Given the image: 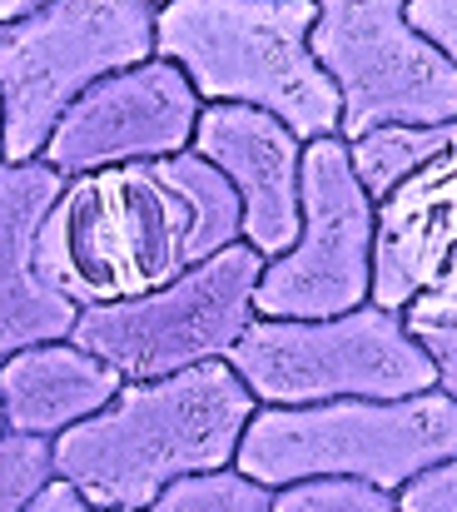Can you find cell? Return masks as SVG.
<instances>
[{
  "label": "cell",
  "mask_w": 457,
  "mask_h": 512,
  "mask_svg": "<svg viewBox=\"0 0 457 512\" xmlns=\"http://www.w3.org/2000/svg\"><path fill=\"white\" fill-rule=\"evenodd\" d=\"M244 239L239 189L204 155L75 174L40 229V264L80 309L174 284Z\"/></svg>",
  "instance_id": "cell-1"
},
{
  "label": "cell",
  "mask_w": 457,
  "mask_h": 512,
  "mask_svg": "<svg viewBox=\"0 0 457 512\" xmlns=\"http://www.w3.org/2000/svg\"><path fill=\"white\" fill-rule=\"evenodd\" d=\"M254 413L259 398L229 358L164 378H130L110 408L50 443L55 478L75 483L100 512L145 508L179 478L234 468Z\"/></svg>",
  "instance_id": "cell-2"
},
{
  "label": "cell",
  "mask_w": 457,
  "mask_h": 512,
  "mask_svg": "<svg viewBox=\"0 0 457 512\" xmlns=\"http://www.w3.org/2000/svg\"><path fill=\"white\" fill-rule=\"evenodd\" d=\"M318 0H159L154 55L204 105H259L308 140L343 130V100L313 55Z\"/></svg>",
  "instance_id": "cell-3"
},
{
  "label": "cell",
  "mask_w": 457,
  "mask_h": 512,
  "mask_svg": "<svg viewBox=\"0 0 457 512\" xmlns=\"http://www.w3.org/2000/svg\"><path fill=\"white\" fill-rule=\"evenodd\" d=\"M448 458H457V403L428 388L413 398H333L304 408L259 403L234 468L269 493L308 478H358L398 493Z\"/></svg>",
  "instance_id": "cell-4"
},
{
  "label": "cell",
  "mask_w": 457,
  "mask_h": 512,
  "mask_svg": "<svg viewBox=\"0 0 457 512\" xmlns=\"http://www.w3.org/2000/svg\"><path fill=\"white\" fill-rule=\"evenodd\" d=\"M154 0H45L0 25V160H40L65 110L154 55Z\"/></svg>",
  "instance_id": "cell-5"
},
{
  "label": "cell",
  "mask_w": 457,
  "mask_h": 512,
  "mask_svg": "<svg viewBox=\"0 0 457 512\" xmlns=\"http://www.w3.org/2000/svg\"><path fill=\"white\" fill-rule=\"evenodd\" d=\"M229 363L259 403L304 408L333 398H413L438 388L433 358L403 314L378 304L333 319H254Z\"/></svg>",
  "instance_id": "cell-6"
},
{
  "label": "cell",
  "mask_w": 457,
  "mask_h": 512,
  "mask_svg": "<svg viewBox=\"0 0 457 512\" xmlns=\"http://www.w3.org/2000/svg\"><path fill=\"white\" fill-rule=\"evenodd\" d=\"M264 264L269 259L239 239L164 289L80 309L70 339L105 358L110 368H120L125 378H164L194 363L229 358L244 329L259 319L254 294Z\"/></svg>",
  "instance_id": "cell-7"
},
{
  "label": "cell",
  "mask_w": 457,
  "mask_h": 512,
  "mask_svg": "<svg viewBox=\"0 0 457 512\" xmlns=\"http://www.w3.org/2000/svg\"><path fill=\"white\" fill-rule=\"evenodd\" d=\"M373 199V299L403 314L457 249V120L383 125L348 140Z\"/></svg>",
  "instance_id": "cell-8"
},
{
  "label": "cell",
  "mask_w": 457,
  "mask_h": 512,
  "mask_svg": "<svg viewBox=\"0 0 457 512\" xmlns=\"http://www.w3.org/2000/svg\"><path fill=\"white\" fill-rule=\"evenodd\" d=\"M313 55L338 85L343 140L457 120V60L408 20V0H318Z\"/></svg>",
  "instance_id": "cell-9"
},
{
  "label": "cell",
  "mask_w": 457,
  "mask_h": 512,
  "mask_svg": "<svg viewBox=\"0 0 457 512\" xmlns=\"http://www.w3.org/2000/svg\"><path fill=\"white\" fill-rule=\"evenodd\" d=\"M373 299V199L353 170L348 140L304 145V229L289 254L264 264V319H333Z\"/></svg>",
  "instance_id": "cell-10"
},
{
  "label": "cell",
  "mask_w": 457,
  "mask_h": 512,
  "mask_svg": "<svg viewBox=\"0 0 457 512\" xmlns=\"http://www.w3.org/2000/svg\"><path fill=\"white\" fill-rule=\"evenodd\" d=\"M199 115H204V100L194 80L174 60L150 55L90 85L65 110L40 160L55 165L65 179H75V174L135 165V160L184 155L194 145Z\"/></svg>",
  "instance_id": "cell-11"
},
{
  "label": "cell",
  "mask_w": 457,
  "mask_h": 512,
  "mask_svg": "<svg viewBox=\"0 0 457 512\" xmlns=\"http://www.w3.org/2000/svg\"><path fill=\"white\" fill-rule=\"evenodd\" d=\"M194 155L239 189L244 244L264 259L294 249L304 229V135L259 105H204L194 130Z\"/></svg>",
  "instance_id": "cell-12"
},
{
  "label": "cell",
  "mask_w": 457,
  "mask_h": 512,
  "mask_svg": "<svg viewBox=\"0 0 457 512\" xmlns=\"http://www.w3.org/2000/svg\"><path fill=\"white\" fill-rule=\"evenodd\" d=\"M65 194V174L45 160H0V358L30 343L70 339L80 304L50 284L40 229Z\"/></svg>",
  "instance_id": "cell-13"
},
{
  "label": "cell",
  "mask_w": 457,
  "mask_h": 512,
  "mask_svg": "<svg viewBox=\"0 0 457 512\" xmlns=\"http://www.w3.org/2000/svg\"><path fill=\"white\" fill-rule=\"evenodd\" d=\"M125 383L130 378L120 368H110L105 358H95L75 339L30 343V348L0 358V398H5L10 433L50 438V443L65 428L110 408Z\"/></svg>",
  "instance_id": "cell-14"
},
{
  "label": "cell",
  "mask_w": 457,
  "mask_h": 512,
  "mask_svg": "<svg viewBox=\"0 0 457 512\" xmlns=\"http://www.w3.org/2000/svg\"><path fill=\"white\" fill-rule=\"evenodd\" d=\"M115 512H274V493L264 483L244 478L239 468H219V473H199V478L169 483L145 508H115Z\"/></svg>",
  "instance_id": "cell-15"
},
{
  "label": "cell",
  "mask_w": 457,
  "mask_h": 512,
  "mask_svg": "<svg viewBox=\"0 0 457 512\" xmlns=\"http://www.w3.org/2000/svg\"><path fill=\"white\" fill-rule=\"evenodd\" d=\"M274 512H403L398 493L358 478H308L274 493Z\"/></svg>",
  "instance_id": "cell-16"
},
{
  "label": "cell",
  "mask_w": 457,
  "mask_h": 512,
  "mask_svg": "<svg viewBox=\"0 0 457 512\" xmlns=\"http://www.w3.org/2000/svg\"><path fill=\"white\" fill-rule=\"evenodd\" d=\"M50 478H55V448H50V438L10 433L0 443V512H20Z\"/></svg>",
  "instance_id": "cell-17"
},
{
  "label": "cell",
  "mask_w": 457,
  "mask_h": 512,
  "mask_svg": "<svg viewBox=\"0 0 457 512\" xmlns=\"http://www.w3.org/2000/svg\"><path fill=\"white\" fill-rule=\"evenodd\" d=\"M398 508L403 512H457V458L418 473L413 483L398 488Z\"/></svg>",
  "instance_id": "cell-18"
},
{
  "label": "cell",
  "mask_w": 457,
  "mask_h": 512,
  "mask_svg": "<svg viewBox=\"0 0 457 512\" xmlns=\"http://www.w3.org/2000/svg\"><path fill=\"white\" fill-rule=\"evenodd\" d=\"M403 319H408V329H418V324H457V249L438 269V279L403 309Z\"/></svg>",
  "instance_id": "cell-19"
},
{
  "label": "cell",
  "mask_w": 457,
  "mask_h": 512,
  "mask_svg": "<svg viewBox=\"0 0 457 512\" xmlns=\"http://www.w3.org/2000/svg\"><path fill=\"white\" fill-rule=\"evenodd\" d=\"M413 334H418V343H423L428 358H433L438 388L457 403V324H418Z\"/></svg>",
  "instance_id": "cell-20"
},
{
  "label": "cell",
  "mask_w": 457,
  "mask_h": 512,
  "mask_svg": "<svg viewBox=\"0 0 457 512\" xmlns=\"http://www.w3.org/2000/svg\"><path fill=\"white\" fill-rule=\"evenodd\" d=\"M408 20L457 60V0H408Z\"/></svg>",
  "instance_id": "cell-21"
},
{
  "label": "cell",
  "mask_w": 457,
  "mask_h": 512,
  "mask_svg": "<svg viewBox=\"0 0 457 512\" xmlns=\"http://www.w3.org/2000/svg\"><path fill=\"white\" fill-rule=\"evenodd\" d=\"M20 512H100V508H90V503H85V493H80L75 483L50 478V483H45V488H40V493H35Z\"/></svg>",
  "instance_id": "cell-22"
},
{
  "label": "cell",
  "mask_w": 457,
  "mask_h": 512,
  "mask_svg": "<svg viewBox=\"0 0 457 512\" xmlns=\"http://www.w3.org/2000/svg\"><path fill=\"white\" fill-rule=\"evenodd\" d=\"M35 5H45V0H0V25H5V20H20V15H30Z\"/></svg>",
  "instance_id": "cell-23"
},
{
  "label": "cell",
  "mask_w": 457,
  "mask_h": 512,
  "mask_svg": "<svg viewBox=\"0 0 457 512\" xmlns=\"http://www.w3.org/2000/svg\"><path fill=\"white\" fill-rule=\"evenodd\" d=\"M10 438V418H5V398H0V443Z\"/></svg>",
  "instance_id": "cell-24"
},
{
  "label": "cell",
  "mask_w": 457,
  "mask_h": 512,
  "mask_svg": "<svg viewBox=\"0 0 457 512\" xmlns=\"http://www.w3.org/2000/svg\"><path fill=\"white\" fill-rule=\"evenodd\" d=\"M154 5H159V0H154Z\"/></svg>",
  "instance_id": "cell-25"
}]
</instances>
